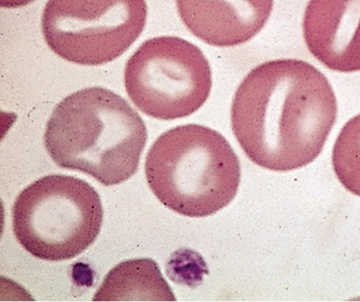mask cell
Segmentation results:
<instances>
[{"instance_id":"cell-1","label":"cell","mask_w":360,"mask_h":302,"mask_svg":"<svg viewBox=\"0 0 360 302\" xmlns=\"http://www.w3.org/2000/svg\"><path fill=\"white\" fill-rule=\"evenodd\" d=\"M338 117L328 78L302 60L256 67L240 84L231 127L245 155L274 171L302 169L322 152Z\"/></svg>"},{"instance_id":"cell-2","label":"cell","mask_w":360,"mask_h":302,"mask_svg":"<svg viewBox=\"0 0 360 302\" xmlns=\"http://www.w3.org/2000/svg\"><path fill=\"white\" fill-rule=\"evenodd\" d=\"M148 136L143 119L126 100L96 86L72 93L56 106L44 140L57 166L110 186L137 172Z\"/></svg>"},{"instance_id":"cell-3","label":"cell","mask_w":360,"mask_h":302,"mask_svg":"<svg viewBox=\"0 0 360 302\" xmlns=\"http://www.w3.org/2000/svg\"><path fill=\"white\" fill-rule=\"evenodd\" d=\"M145 172L160 202L191 218L224 209L235 199L241 180V165L228 140L198 124L162 133L146 156Z\"/></svg>"},{"instance_id":"cell-4","label":"cell","mask_w":360,"mask_h":302,"mask_svg":"<svg viewBox=\"0 0 360 302\" xmlns=\"http://www.w3.org/2000/svg\"><path fill=\"white\" fill-rule=\"evenodd\" d=\"M103 207L94 188L64 174H50L18 195L13 232L26 251L49 261L75 258L96 241Z\"/></svg>"},{"instance_id":"cell-5","label":"cell","mask_w":360,"mask_h":302,"mask_svg":"<svg viewBox=\"0 0 360 302\" xmlns=\"http://www.w3.org/2000/svg\"><path fill=\"white\" fill-rule=\"evenodd\" d=\"M127 93L153 118L181 119L201 109L212 86V70L201 49L182 38L146 40L127 63Z\"/></svg>"},{"instance_id":"cell-6","label":"cell","mask_w":360,"mask_h":302,"mask_svg":"<svg viewBox=\"0 0 360 302\" xmlns=\"http://www.w3.org/2000/svg\"><path fill=\"white\" fill-rule=\"evenodd\" d=\"M146 18V0H49L42 32L60 58L101 65L122 55L136 42Z\"/></svg>"},{"instance_id":"cell-7","label":"cell","mask_w":360,"mask_h":302,"mask_svg":"<svg viewBox=\"0 0 360 302\" xmlns=\"http://www.w3.org/2000/svg\"><path fill=\"white\" fill-rule=\"evenodd\" d=\"M303 34L307 48L326 68L360 71V0H310Z\"/></svg>"},{"instance_id":"cell-8","label":"cell","mask_w":360,"mask_h":302,"mask_svg":"<svg viewBox=\"0 0 360 302\" xmlns=\"http://www.w3.org/2000/svg\"><path fill=\"white\" fill-rule=\"evenodd\" d=\"M186 28L205 44L231 48L250 41L271 16L274 0H176Z\"/></svg>"},{"instance_id":"cell-9","label":"cell","mask_w":360,"mask_h":302,"mask_svg":"<svg viewBox=\"0 0 360 302\" xmlns=\"http://www.w3.org/2000/svg\"><path fill=\"white\" fill-rule=\"evenodd\" d=\"M170 286L155 261L132 259L120 263L106 275L94 301H174Z\"/></svg>"},{"instance_id":"cell-10","label":"cell","mask_w":360,"mask_h":302,"mask_svg":"<svg viewBox=\"0 0 360 302\" xmlns=\"http://www.w3.org/2000/svg\"><path fill=\"white\" fill-rule=\"evenodd\" d=\"M332 164L345 189L360 197V114L349 119L340 132Z\"/></svg>"},{"instance_id":"cell-11","label":"cell","mask_w":360,"mask_h":302,"mask_svg":"<svg viewBox=\"0 0 360 302\" xmlns=\"http://www.w3.org/2000/svg\"><path fill=\"white\" fill-rule=\"evenodd\" d=\"M35 0H0V5L3 8H19L22 6H27Z\"/></svg>"}]
</instances>
